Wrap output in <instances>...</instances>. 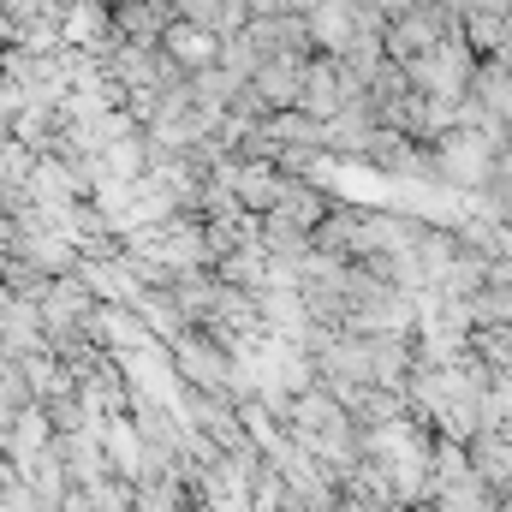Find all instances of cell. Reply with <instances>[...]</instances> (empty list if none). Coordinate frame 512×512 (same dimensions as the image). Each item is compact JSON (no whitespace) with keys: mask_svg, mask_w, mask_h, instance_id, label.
<instances>
[{"mask_svg":"<svg viewBox=\"0 0 512 512\" xmlns=\"http://www.w3.org/2000/svg\"><path fill=\"white\" fill-rule=\"evenodd\" d=\"M167 54H173V60H185V66L215 60V36H209V30H173V36H167Z\"/></svg>","mask_w":512,"mask_h":512,"instance_id":"1","label":"cell"},{"mask_svg":"<svg viewBox=\"0 0 512 512\" xmlns=\"http://www.w3.org/2000/svg\"><path fill=\"white\" fill-rule=\"evenodd\" d=\"M96 30H102V12H96V6H78V12L66 18V36H72V42H96Z\"/></svg>","mask_w":512,"mask_h":512,"instance_id":"2","label":"cell"}]
</instances>
